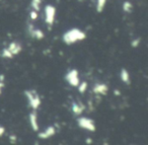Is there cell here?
I'll list each match as a JSON object with an SVG mask.
<instances>
[{
    "mask_svg": "<svg viewBox=\"0 0 148 145\" xmlns=\"http://www.w3.org/2000/svg\"><path fill=\"white\" fill-rule=\"evenodd\" d=\"M85 38H86V34L77 27L68 30L62 36V40L66 45H73V44L85 40Z\"/></svg>",
    "mask_w": 148,
    "mask_h": 145,
    "instance_id": "6da1fadb",
    "label": "cell"
},
{
    "mask_svg": "<svg viewBox=\"0 0 148 145\" xmlns=\"http://www.w3.org/2000/svg\"><path fill=\"white\" fill-rule=\"evenodd\" d=\"M25 96L27 100L29 108H31L33 111H37L38 109L41 107L42 100H41V96H40V94L38 93L37 90H35V89L25 90Z\"/></svg>",
    "mask_w": 148,
    "mask_h": 145,
    "instance_id": "7a4b0ae2",
    "label": "cell"
},
{
    "mask_svg": "<svg viewBox=\"0 0 148 145\" xmlns=\"http://www.w3.org/2000/svg\"><path fill=\"white\" fill-rule=\"evenodd\" d=\"M77 125H78L79 128L83 129V130L89 131V132H95L97 126H95V123L92 119L88 118V117H83L80 116L77 118Z\"/></svg>",
    "mask_w": 148,
    "mask_h": 145,
    "instance_id": "3957f363",
    "label": "cell"
},
{
    "mask_svg": "<svg viewBox=\"0 0 148 145\" xmlns=\"http://www.w3.org/2000/svg\"><path fill=\"white\" fill-rule=\"evenodd\" d=\"M65 80L69 85L73 87H77L78 84L80 83V78H79V72L77 69H70L67 71L65 75Z\"/></svg>",
    "mask_w": 148,
    "mask_h": 145,
    "instance_id": "277c9868",
    "label": "cell"
},
{
    "mask_svg": "<svg viewBox=\"0 0 148 145\" xmlns=\"http://www.w3.org/2000/svg\"><path fill=\"white\" fill-rule=\"evenodd\" d=\"M45 23H47L49 27H52L55 21V17H56V8L53 5H46L45 6Z\"/></svg>",
    "mask_w": 148,
    "mask_h": 145,
    "instance_id": "5b68a950",
    "label": "cell"
},
{
    "mask_svg": "<svg viewBox=\"0 0 148 145\" xmlns=\"http://www.w3.org/2000/svg\"><path fill=\"white\" fill-rule=\"evenodd\" d=\"M27 34L29 35V37L33 38V39L36 40H43L45 38V34L42 30L37 29V27H34L32 23H29L27 25Z\"/></svg>",
    "mask_w": 148,
    "mask_h": 145,
    "instance_id": "8992f818",
    "label": "cell"
},
{
    "mask_svg": "<svg viewBox=\"0 0 148 145\" xmlns=\"http://www.w3.org/2000/svg\"><path fill=\"white\" fill-rule=\"evenodd\" d=\"M29 126L35 132H40V124H39V118H38V114L36 111L29 113Z\"/></svg>",
    "mask_w": 148,
    "mask_h": 145,
    "instance_id": "52a82bcc",
    "label": "cell"
},
{
    "mask_svg": "<svg viewBox=\"0 0 148 145\" xmlns=\"http://www.w3.org/2000/svg\"><path fill=\"white\" fill-rule=\"evenodd\" d=\"M109 91V86L103 82H97L92 86V92L97 96H106Z\"/></svg>",
    "mask_w": 148,
    "mask_h": 145,
    "instance_id": "ba28073f",
    "label": "cell"
},
{
    "mask_svg": "<svg viewBox=\"0 0 148 145\" xmlns=\"http://www.w3.org/2000/svg\"><path fill=\"white\" fill-rule=\"evenodd\" d=\"M56 134V128L54 126H48L46 129H44V131H41L38 134V137L40 139H43V140H46V139H49L51 137H53L54 135Z\"/></svg>",
    "mask_w": 148,
    "mask_h": 145,
    "instance_id": "9c48e42d",
    "label": "cell"
},
{
    "mask_svg": "<svg viewBox=\"0 0 148 145\" xmlns=\"http://www.w3.org/2000/svg\"><path fill=\"white\" fill-rule=\"evenodd\" d=\"M85 110V106L81 102H73L71 104V111L74 116L80 117Z\"/></svg>",
    "mask_w": 148,
    "mask_h": 145,
    "instance_id": "30bf717a",
    "label": "cell"
},
{
    "mask_svg": "<svg viewBox=\"0 0 148 145\" xmlns=\"http://www.w3.org/2000/svg\"><path fill=\"white\" fill-rule=\"evenodd\" d=\"M7 50H8L9 52L11 53V55L14 57V56L18 55V54H21V52L23 51V46H21V43H18V42H11V43H9V45L7 46Z\"/></svg>",
    "mask_w": 148,
    "mask_h": 145,
    "instance_id": "8fae6325",
    "label": "cell"
},
{
    "mask_svg": "<svg viewBox=\"0 0 148 145\" xmlns=\"http://www.w3.org/2000/svg\"><path fill=\"white\" fill-rule=\"evenodd\" d=\"M120 78H121L122 82H124L125 84L129 85L131 83V76H130V73L127 69L125 68H122L121 72H120Z\"/></svg>",
    "mask_w": 148,
    "mask_h": 145,
    "instance_id": "7c38bea8",
    "label": "cell"
},
{
    "mask_svg": "<svg viewBox=\"0 0 148 145\" xmlns=\"http://www.w3.org/2000/svg\"><path fill=\"white\" fill-rule=\"evenodd\" d=\"M42 1H43V0H32L31 6H32V8H33V10H35L38 12V11L41 9Z\"/></svg>",
    "mask_w": 148,
    "mask_h": 145,
    "instance_id": "4fadbf2b",
    "label": "cell"
},
{
    "mask_svg": "<svg viewBox=\"0 0 148 145\" xmlns=\"http://www.w3.org/2000/svg\"><path fill=\"white\" fill-rule=\"evenodd\" d=\"M107 0H97V12H103L106 7Z\"/></svg>",
    "mask_w": 148,
    "mask_h": 145,
    "instance_id": "5bb4252c",
    "label": "cell"
},
{
    "mask_svg": "<svg viewBox=\"0 0 148 145\" xmlns=\"http://www.w3.org/2000/svg\"><path fill=\"white\" fill-rule=\"evenodd\" d=\"M132 10H133V5H132L131 2L129 1H125L123 3V11L126 13H131Z\"/></svg>",
    "mask_w": 148,
    "mask_h": 145,
    "instance_id": "9a60e30c",
    "label": "cell"
},
{
    "mask_svg": "<svg viewBox=\"0 0 148 145\" xmlns=\"http://www.w3.org/2000/svg\"><path fill=\"white\" fill-rule=\"evenodd\" d=\"M87 88H88V83H87L86 81H80V83L78 84V86H77V89H78V91L80 92V93H84V92H86Z\"/></svg>",
    "mask_w": 148,
    "mask_h": 145,
    "instance_id": "2e32d148",
    "label": "cell"
},
{
    "mask_svg": "<svg viewBox=\"0 0 148 145\" xmlns=\"http://www.w3.org/2000/svg\"><path fill=\"white\" fill-rule=\"evenodd\" d=\"M0 56H1L3 59H12V58H13V56L11 55V53L8 51V50H7V48H4V49L1 51Z\"/></svg>",
    "mask_w": 148,
    "mask_h": 145,
    "instance_id": "e0dca14e",
    "label": "cell"
},
{
    "mask_svg": "<svg viewBox=\"0 0 148 145\" xmlns=\"http://www.w3.org/2000/svg\"><path fill=\"white\" fill-rule=\"evenodd\" d=\"M140 42H141V39H140V38H136V39H134L133 41L131 42V46L133 48H137L138 46H139Z\"/></svg>",
    "mask_w": 148,
    "mask_h": 145,
    "instance_id": "ac0fdd59",
    "label": "cell"
},
{
    "mask_svg": "<svg viewBox=\"0 0 148 145\" xmlns=\"http://www.w3.org/2000/svg\"><path fill=\"white\" fill-rule=\"evenodd\" d=\"M29 17H31L32 21H37L38 19V12L35 10H32L29 12Z\"/></svg>",
    "mask_w": 148,
    "mask_h": 145,
    "instance_id": "d6986e66",
    "label": "cell"
},
{
    "mask_svg": "<svg viewBox=\"0 0 148 145\" xmlns=\"http://www.w3.org/2000/svg\"><path fill=\"white\" fill-rule=\"evenodd\" d=\"M9 141H10V143H12V144H15L17 141V137L15 136V135H10V136H9Z\"/></svg>",
    "mask_w": 148,
    "mask_h": 145,
    "instance_id": "ffe728a7",
    "label": "cell"
},
{
    "mask_svg": "<svg viewBox=\"0 0 148 145\" xmlns=\"http://www.w3.org/2000/svg\"><path fill=\"white\" fill-rule=\"evenodd\" d=\"M5 134V128L0 124V137H2Z\"/></svg>",
    "mask_w": 148,
    "mask_h": 145,
    "instance_id": "44dd1931",
    "label": "cell"
},
{
    "mask_svg": "<svg viewBox=\"0 0 148 145\" xmlns=\"http://www.w3.org/2000/svg\"><path fill=\"white\" fill-rule=\"evenodd\" d=\"M3 87H4V82H3V81H1V80H0V94L2 93Z\"/></svg>",
    "mask_w": 148,
    "mask_h": 145,
    "instance_id": "7402d4cb",
    "label": "cell"
}]
</instances>
